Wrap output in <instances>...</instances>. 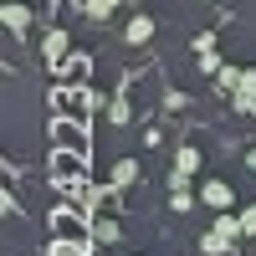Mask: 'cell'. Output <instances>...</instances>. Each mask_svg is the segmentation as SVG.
<instances>
[{"instance_id":"30bf717a","label":"cell","mask_w":256,"mask_h":256,"mask_svg":"<svg viewBox=\"0 0 256 256\" xmlns=\"http://www.w3.org/2000/svg\"><path fill=\"white\" fill-rule=\"evenodd\" d=\"M62 52H67V36H62V31H52V36H46V56H52V62H56V56H62Z\"/></svg>"},{"instance_id":"8fae6325","label":"cell","mask_w":256,"mask_h":256,"mask_svg":"<svg viewBox=\"0 0 256 256\" xmlns=\"http://www.w3.org/2000/svg\"><path fill=\"white\" fill-rule=\"evenodd\" d=\"M169 205H174V210H190V205H195V195H190V184H180L174 195H169Z\"/></svg>"},{"instance_id":"4fadbf2b","label":"cell","mask_w":256,"mask_h":256,"mask_svg":"<svg viewBox=\"0 0 256 256\" xmlns=\"http://www.w3.org/2000/svg\"><path fill=\"white\" fill-rule=\"evenodd\" d=\"M128 180H134V159H123V164L113 169V184H128Z\"/></svg>"},{"instance_id":"9c48e42d","label":"cell","mask_w":256,"mask_h":256,"mask_svg":"<svg viewBox=\"0 0 256 256\" xmlns=\"http://www.w3.org/2000/svg\"><path fill=\"white\" fill-rule=\"evenodd\" d=\"M92 241H118V220H98L92 226Z\"/></svg>"},{"instance_id":"277c9868","label":"cell","mask_w":256,"mask_h":256,"mask_svg":"<svg viewBox=\"0 0 256 256\" xmlns=\"http://www.w3.org/2000/svg\"><path fill=\"white\" fill-rule=\"evenodd\" d=\"M52 134H56V144H67V148H77V154H88V134H82V128H72V123H62V118H56Z\"/></svg>"},{"instance_id":"7c38bea8","label":"cell","mask_w":256,"mask_h":256,"mask_svg":"<svg viewBox=\"0 0 256 256\" xmlns=\"http://www.w3.org/2000/svg\"><path fill=\"white\" fill-rule=\"evenodd\" d=\"M241 236H256V205L241 210Z\"/></svg>"},{"instance_id":"5bb4252c","label":"cell","mask_w":256,"mask_h":256,"mask_svg":"<svg viewBox=\"0 0 256 256\" xmlns=\"http://www.w3.org/2000/svg\"><path fill=\"white\" fill-rule=\"evenodd\" d=\"M113 6H118V0H92V10H98V16H108Z\"/></svg>"},{"instance_id":"7a4b0ae2","label":"cell","mask_w":256,"mask_h":256,"mask_svg":"<svg viewBox=\"0 0 256 256\" xmlns=\"http://www.w3.org/2000/svg\"><path fill=\"white\" fill-rule=\"evenodd\" d=\"M52 174H56V180H67V184H77V180H82V154H77V148H67V154H56Z\"/></svg>"},{"instance_id":"ba28073f","label":"cell","mask_w":256,"mask_h":256,"mask_svg":"<svg viewBox=\"0 0 256 256\" xmlns=\"http://www.w3.org/2000/svg\"><path fill=\"white\" fill-rule=\"evenodd\" d=\"M174 169H180V174H195V169H200V154H195V148H180Z\"/></svg>"},{"instance_id":"8992f818","label":"cell","mask_w":256,"mask_h":256,"mask_svg":"<svg viewBox=\"0 0 256 256\" xmlns=\"http://www.w3.org/2000/svg\"><path fill=\"white\" fill-rule=\"evenodd\" d=\"M52 102H56V108H67L72 118H82V108H88V92H56Z\"/></svg>"},{"instance_id":"52a82bcc","label":"cell","mask_w":256,"mask_h":256,"mask_svg":"<svg viewBox=\"0 0 256 256\" xmlns=\"http://www.w3.org/2000/svg\"><path fill=\"white\" fill-rule=\"evenodd\" d=\"M6 26H10V31H26V26H31V10H26V6H10V0H6Z\"/></svg>"},{"instance_id":"9a60e30c","label":"cell","mask_w":256,"mask_h":256,"mask_svg":"<svg viewBox=\"0 0 256 256\" xmlns=\"http://www.w3.org/2000/svg\"><path fill=\"white\" fill-rule=\"evenodd\" d=\"M246 164H251V169H256V148H251V154H246Z\"/></svg>"},{"instance_id":"6da1fadb","label":"cell","mask_w":256,"mask_h":256,"mask_svg":"<svg viewBox=\"0 0 256 256\" xmlns=\"http://www.w3.org/2000/svg\"><path fill=\"white\" fill-rule=\"evenodd\" d=\"M52 230H56V241L88 246V236H82V216H72V210H56V216H52Z\"/></svg>"},{"instance_id":"3957f363","label":"cell","mask_w":256,"mask_h":256,"mask_svg":"<svg viewBox=\"0 0 256 256\" xmlns=\"http://www.w3.org/2000/svg\"><path fill=\"white\" fill-rule=\"evenodd\" d=\"M205 205H216V210H230V205H236V190H230L226 180H210V184H205Z\"/></svg>"},{"instance_id":"5b68a950","label":"cell","mask_w":256,"mask_h":256,"mask_svg":"<svg viewBox=\"0 0 256 256\" xmlns=\"http://www.w3.org/2000/svg\"><path fill=\"white\" fill-rule=\"evenodd\" d=\"M128 41H134V46H138V41H148V36H154V20H148V16H134V20H128V31H123Z\"/></svg>"}]
</instances>
